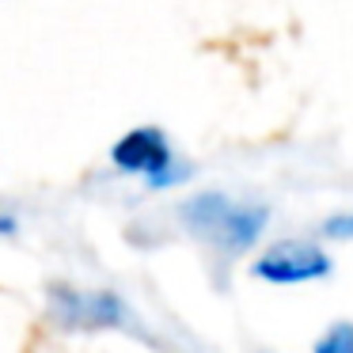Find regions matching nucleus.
<instances>
[{
  "label": "nucleus",
  "instance_id": "4",
  "mask_svg": "<svg viewBox=\"0 0 353 353\" xmlns=\"http://www.w3.org/2000/svg\"><path fill=\"white\" fill-rule=\"evenodd\" d=\"M312 353H353V323H334L315 338Z\"/></svg>",
  "mask_w": 353,
  "mask_h": 353
},
{
  "label": "nucleus",
  "instance_id": "5",
  "mask_svg": "<svg viewBox=\"0 0 353 353\" xmlns=\"http://www.w3.org/2000/svg\"><path fill=\"white\" fill-rule=\"evenodd\" d=\"M323 236L327 239H353V213H338L323 221Z\"/></svg>",
  "mask_w": 353,
  "mask_h": 353
},
{
  "label": "nucleus",
  "instance_id": "2",
  "mask_svg": "<svg viewBox=\"0 0 353 353\" xmlns=\"http://www.w3.org/2000/svg\"><path fill=\"white\" fill-rule=\"evenodd\" d=\"M254 277L270 285H304V281H323L334 274V262L327 251H319L315 243L304 239H281L274 243L266 254L254 259Z\"/></svg>",
  "mask_w": 353,
  "mask_h": 353
},
{
  "label": "nucleus",
  "instance_id": "1",
  "mask_svg": "<svg viewBox=\"0 0 353 353\" xmlns=\"http://www.w3.org/2000/svg\"><path fill=\"white\" fill-rule=\"evenodd\" d=\"M179 213L194 236H201L205 243L221 247L228 254H243L247 247H254V239L266 228V209L262 205H243V201H232L224 194H198Z\"/></svg>",
  "mask_w": 353,
  "mask_h": 353
},
{
  "label": "nucleus",
  "instance_id": "3",
  "mask_svg": "<svg viewBox=\"0 0 353 353\" xmlns=\"http://www.w3.org/2000/svg\"><path fill=\"white\" fill-rule=\"evenodd\" d=\"M114 163L122 171H137L152 186L175 183L183 171H171V148L160 130H133L114 145Z\"/></svg>",
  "mask_w": 353,
  "mask_h": 353
}]
</instances>
